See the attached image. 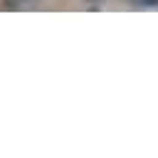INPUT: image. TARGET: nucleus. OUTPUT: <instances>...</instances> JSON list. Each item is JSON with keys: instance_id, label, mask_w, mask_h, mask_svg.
<instances>
[{"instance_id": "nucleus-1", "label": "nucleus", "mask_w": 158, "mask_h": 158, "mask_svg": "<svg viewBox=\"0 0 158 158\" xmlns=\"http://www.w3.org/2000/svg\"><path fill=\"white\" fill-rule=\"evenodd\" d=\"M136 7H158V0H128Z\"/></svg>"}, {"instance_id": "nucleus-3", "label": "nucleus", "mask_w": 158, "mask_h": 158, "mask_svg": "<svg viewBox=\"0 0 158 158\" xmlns=\"http://www.w3.org/2000/svg\"><path fill=\"white\" fill-rule=\"evenodd\" d=\"M86 2H89L91 7H96V5H99V2H104V0H86Z\"/></svg>"}, {"instance_id": "nucleus-2", "label": "nucleus", "mask_w": 158, "mask_h": 158, "mask_svg": "<svg viewBox=\"0 0 158 158\" xmlns=\"http://www.w3.org/2000/svg\"><path fill=\"white\" fill-rule=\"evenodd\" d=\"M30 0H5V5L10 7V10H17V7H22V5H27Z\"/></svg>"}]
</instances>
